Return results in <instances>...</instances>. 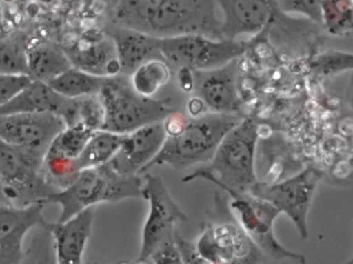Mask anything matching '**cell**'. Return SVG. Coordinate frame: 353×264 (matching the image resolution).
I'll return each mask as SVG.
<instances>
[{
	"instance_id": "obj_1",
	"label": "cell",
	"mask_w": 353,
	"mask_h": 264,
	"mask_svg": "<svg viewBox=\"0 0 353 264\" xmlns=\"http://www.w3.org/2000/svg\"><path fill=\"white\" fill-rule=\"evenodd\" d=\"M114 22L160 39L188 34L222 39L214 0H117Z\"/></svg>"
},
{
	"instance_id": "obj_2",
	"label": "cell",
	"mask_w": 353,
	"mask_h": 264,
	"mask_svg": "<svg viewBox=\"0 0 353 264\" xmlns=\"http://www.w3.org/2000/svg\"><path fill=\"white\" fill-rule=\"evenodd\" d=\"M259 125L251 117H243L219 144L212 161L181 179L191 183L204 179L219 189L250 192L257 183L255 158Z\"/></svg>"
},
{
	"instance_id": "obj_3",
	"label": "cell",
	"mask_w": 353,
	"mask_h": 264,
	"mask_svg": "<svg viewBox=\"0 0 353 264\" xmlns=\"http://www.w3.org/2000/svg\"><path fill=\"white\" fill-rule=\"evenodd\" d=\"M243 117L241 114L214 112L190 117L179 134L166 138L156 158L141 174L162 165L175 170H185L195 165L208 164L223 138Z\"/></svg>"
},
{
	"instance_id": "obj_4",
	"label": "cell",
	"mask_w": 353,
	"mask_h": 264,
	"mask_svg": "<svg viewBox=\"0 0 353 264\" xmlns=\"http://www.w3.org/2000/svg\"><path fill=\"white\" fill-rule=\"evenodd\" d=\"M130 198H143L140 175L121 176L105 165L100 168L82 170L69 187L55 192L46 203L61 206L57 222L61 223L97 204Z\"/></svg>"
},
{
	"instance_id": "obj_5",
	"label": "cell",
	"mask_w": 353,
	"mask_h": 264,
	"mask_svg": "<svg viewBox=\"0 0 353 264\" xmlns=\"http://www.w3.org/2000/svg\"><path fill=\"white\" fill-rule=\"evenodd\" d=\"M99 96L105 110L102 130L111 133L127 135L140 128L160 123L175 112L167 101L136 92L129 77L123 75L108 78Z\"/></svg>"
},
{
	"instance_id": "obj_6",
	"label": "cell",
	"mask_w": 353,
	"mask_h": 264,
	"mask_svg": "<svg viewBox=\"0 0 353 264\" xmlns=\"http://www.w3.org/2000/svg\"><path fill=\"white\" fill-rule=\"evenodd\" d=\"M216 219L205 223L194 241L198 253L216 263H268L270 259L239 226L223 196L216 195Z\"/></svg>"
},
{
	"instance_id": "obj_7",
	"label": "cell",
	"mask_w": 353,
	"mask_h": 264,
	"mask_svg": "<svg viewBox=\"0 0 353 264\" xmlns=\"http://www.w3.org/2000/svg\"><path fill=\"white\" fill-rule=\"evenodd\" d=\"M225 191L231 197L229 210L245 234L270 260L307 263L305 255L286 249L274 234V222L281 214L274 205L250 192Z\"/></svg>"
},
{
	"instance_id": "obj_8",
	"label": "cell",
	"mask_w": 353,
	"mask_h": 264,
	"mask_svg": "<svg viewBox=\"0 0 353 264\" xmlns=\"http://www.w3.org/2000/svg\"><path fill=\"white\" fill-rule=\"evenodd\" d=\"M247 44L241 40L212 39L197 34L160 39V51L169 67L208 71L223 67L245 54Z\"/></svg>"
},
{
	"instance_id": "obj_9",
	"label": "cell",
	"mask_w": 353,
	"mask_h": 264,
	"mask_svg": "<svg viewBox=\"0 0 353 264\" xmlns=\"http://www.w3.org/2000/svg\"><path fill=\"white\" fill-rule=\"evenodd\" d=\"M322 177V171L307 166L283 181L272 183L258 181L250 193L266 200L281 214H286L296 227L301 238L305 241L309 236L307 216Z\"/></svg>"
},
{
	"instance_id": "obj_10",
	"label": "cell",
	"mask_w": 353,
	"mask_h": 264,
	"mask_svg": "<svg viewBox=\"0 0 353 264\" xmlns=\"http://www.w3.org/2000/svg\"><path fill=\"white\" fill-rule=\"evenodd\" d=\"M0 181L8 204L26 206L44 202L57 192L42 174V165L0 140Z\"/></svg>"
},
{
	"instance_id": "obj_11",
	"label": "cell",
	"mask_w": 353,
	"mask_h": 264,
	"mask_svg": "<svg viewBox=\"0 0 353 264\" xmlns=\"http://www.w3.org/2000/svg\"><path fill=\"white\" fill-rule=\"evenodd\" d=\"M142 194L150 204L148 218L142 230L141 247L137 262H145L168 241H174L175 225L187 222V214L173 200L163 179L157 175L144 174Z\"/></svg>"
},
{
	"instance_id": "obj_12",
	"label": "cell",
	"mask_w": 353,
	"mask_h": 264,
	"mask_svg": "<svg viewBox=\"0 0 353 264\" xmlns=\"http://www.w3.org/2000/svg\"><path fill=\"white\" fill-rule=\"evenodd\" d=\"M65 125L53 113L0 115V140L18 148L43 166L45 156Z\"/></svg>"
},
{
	"instance_id": "obj_13",
	"label": "cell",
	"mask_w": 353,
	"mask_h": 264,
	"mask_svg": "<svg viewBox=\"0 0 353 264\" xmlns=\"http://www.w3.org/2000/svg\"><path fill=\"white\" fill-rule=\"evenodd\" d=\"M239 59L208 71L193 72L194 97L200 99L210 112L239 114Z\"/></svg>"
},
{
	"instance_id": "obj_14",
	"label": "cell",
	"mask_w": 353,
	"mask_h": 264,
	"mask_svg": "<svg viewBox=\"0 0 353 264\" xmlns=\"http://www.w3.org/2000/svg\"><path fill=\"white\" fill-rule=\"evenodd\" d=\"M44 202L26 206L3 204L0 207V264H19L23 259L24 239L32 229L47 227Z\"/></svg>"
},
{
	"instance_id": "obj_15",
	"label": "cell",
	"mask_w": 353,
	"mask_h": 264,
	"mask_svg": "<svg viewBox=\"0 0 353 264\" xmlns=\"http://www.w3.org/2000/svg\"><path fill=\"white\" fill-rule=\"evenodd\" d=\"M166 138L163 121L140 128L125 136L121 148L106 165L121 176L140 175L156 158Z\"/></svg>"
},
{
	"instance_id": "obj_16",
	"label": "cell",
	"mask_w": 353,
	"mask_h": 264,
	"mask_svg": "<svg viewBox=\"0 0 353 264\" xmlns=\"http://www.w3.org/2000/svg\"><path fill=\"white\" fill-rule=\"evenodd\" d=\"M63 49L72 65L77 69L101 77L121 75L114 42L102 30H88L76 42Z\"/></svg>"
},
{
	"instance_id": "obj_17",
	"label": "cell",
	"mask_w": 353,
	"mask_h": 264,
	"mask_svg": "<svg viewBox=\"0 0 353 264\" xmlns=\"http://www.w3.org/2000/svg\"><path fill=\"white\" fill-rule=\"evenodd\" d=\"M221 17V37L239 40L256 36L272 16V0H214Z\"/></svg>"
},
{
	"instance_id": "obj_18",
	"label": "cell",
	"mask_w": 353,
	"mask_h": 264,
	"mask_svg": "<svg viewBox=\"0 0 353 264\" xmlns=\"http://www.w3.org/2000/svg\"><path fill=\"white\" fill-rule=\"evenodd\" d=\"M94 208H88L65 222L49 223L57 264H83L86 245L92 235Z\"/></svg>"
},
{
	"instance_id": "obj_19",
	"label": "cell",
	"mask_w": 353,
	"mask_h": 264,
	"mask_svg": "<svg viewBox=\"0 0 353 264\" xmlns=\"http://www.w3.org/2000/svg\"><path fill=\"white\" fill-rule=\"evenodd\" d=\"M108 34L117 48L121 75L130 77L143 63L154 59H163L160 38L117 26H113Z\"/></svg>"
},
{
	"instance_id": "obj_20",
	"label": "cell",
	"mask_w": 353,
	"mask_h": 264,
	"mask_svg": "<svg viewBox=\"0 0 353 264\" xmlns=\"http://www.w3.org/2000/svg\"><path fill=\"white\" fill-rule=\"evenodd\" d=\"M28 74L34 81L50 83L73 67L65 49L53 42L41 41L26 48Z\"/></svg>"
},
{
	"instance_id": "obj_21",
	"label": "cell",
	"mask_w": 353,
	"mask_h": 264,
	"mask_svg": "<svg viewBox=\"0 0 353 264\" xmlns=\"http://www.w3.org/2000/svg\"><path fill=\"white\" fill-rule=\"evenodd\" d=\"M67 98L55 92L49 84L34 81L15 98L0 108V115L22 113H53L59 115Z\"/></svg>"
},
{
	"instance_id": "obj_22",
	"label": "cell",
	"mask_w": 353,
	"mask_h": 264,
	"mask_svg": "<svg viewBox=\"0 0 353 264\" xmlns=\"http://www.w3.org/2000/svg\"><path fill=\"white\" fill-rule=\"evenodd\" d=\"M59 116L65 127L83 125L92 131H101L104 125L105 110L100 96L68 99L59 111Z\"/></svg>"
},
{
	"instance_id": "obj_23",
	"label": "cell",
	"mask_w": 353,
	"mask_h": 264,
	"mask_svg": "<svg viewBox=\"0 0 353 264\" xmlns=\"http://www.w3.org/2000/svg\"><path fill=\"white\" fill-rule=\"evenodd\" d=\"M125 136L104 130L97 131L76 160L79 170L100 168L108 164L121 148Z\"/></svg>"
},
{
	"instance_id": "obj_24",
	"label": "cell",
	"mask_w": 353,
	"mask_h": 264,
	"mask_svg": "<svg viewBox=\"0 0 353 264\" xmlns=\"http://www.w3.org/2000/svg\"><path fill=\"white\" fill-rule=\"evenodd\" d=\"M107 79L72 67L48 84L65 98L78 99L100 94Z\"/></svg>"
},
{
	"instance_id": "obj_25",
	"label": "cell",
	"mask_w": 353,
	"mask_h": 264,
	"mask_svg": "<svg viewBox=\"0 0 353 264\" xmlns=\"http://www.w3.org/2000/svg\"><path fill=\"white\" fill-rule=\"evenodd\" d=\"M170 67L163 59H154L140 65L129 77L133 90L141 96L154 98L170 78Z\"/></svg>"
},
{
	"instance_id": "obj_26",
	"label": "cell",
	"mask_w": 353,
	"mask_h": 264,
	"mask_svg": "<svg viewBox=\"0 0 353 264\" xmlns=\"http://www.w3.org/2000/svg\"><path fill=\"white\" fill-rule=\"evenodd\" d=\"M321 23L334 36L350 32L353 28L352 0H322Z\"/></svg>"
},
{
	"instance_id": "obj_27",
	"label": "cell",
	"mask_w": 353,
	"mask_h": 264,
	"mask_svg": "<svg viewBox=\"0 0 353 264\" xmlns=\"http://www.w3.org/2000/svg\"><path fill=\"white\" fill-rule=\"evenodd\" d=\"M94 133L96 132L83 125L65 127L55 138L47 154L77 160L88 140Z\"/></svg>"
},
{
	"instance_id": "obj_28",
	"label": "cell",
	"mask_w": 353,
	"mask_h": 264,
	"mask_svg": "<svg viewBox=\"0 0 353 264\" xmlns=\"http://www.w3.org/2000/svg\"><path fill=\"white\" fill-rule=\"evenodd\" d=\"M26 48L17 41L0 37V73L28 75Z\"/></svg>"
},
{
	"instance_id": "obj_29",
	"label": "cell",
	"mask_w": 353,
	"mask_h": 264,
	"mask_svg": "<svg viewBox=\"0 0 353 264\" xmlns=\"http://www.w3.org/2000/svg\"><path fill=\"white\" fill-rule=\"evenodd\" d=\"M312 69L319 75H334L353 68V55L341 51H327L315 57L312 61Z\"/></svg>"
},
{
	"instance_id": "obj_30",
	"label": "cell",
	"mask_w": 353,
	"mask_h": 264,
	"mask_svg": "<svg viewBox=\"0 0 353 264\" xmlns=\"http://www.w3.org/2000/svg\"><path fill=\"white\" fill-rule=\"evenodd\" d=\"M19 264H57L52 237L47 227H44V233L34 237Z\"/></svg>"
},
{
	"instance_id": "obj_31",
	"label": "cell",
	"mask_w": 353,
	"mask_h": 264,
	"mask_svg": "<svg viewBox=\"0 0 353 264\" xmlns=\"http://www.w3.org/2000/svg\"><path fill=\"white\" fill-rule=\"evenodd\" d=\"M276 7L286 14H295L311 21L321 23L322 0H272Z\"/></svg>"
},
{
	"instance_id": "obj_32",
	"label": "cell",
	"mask_w": 353,
	"mask_h": 264,
	"mask_svg": "<svg viewBox=\"0 0 353 264\" xmlns=\"http://www.w3.org/2000/svg\"><path fill=\"white\" fill-rule=\"evenodd\" d=\"M32 82V79L28 75L0 73V108L15 98Z\"/></svg>"
},
{
	"instance_id": "obj_33",
	"label": "cell",
	"mask_w": 353,
	"mask_h": 264,
	"mask_svg": "<svg viewBox=\"0 0 353 264\" xmlns=\"http://www.w3.org/2000/svg\"><path fill=\"white\" fill-rule=\"evenodd\" d=\"M174 243L183 264H221L214 263L200 255L196 250L194 241L185 238L179 231H174Z\"/></svg>"
},
{
	"instance_id": "obj_34",
	"label": "cell",
	"mask_w": 353,
	"mask_h": 264,
	"mask_svg": "<svg viewBox=\"0 0 353 264\" xmlns=\"http://www.w3.org/2000/svg\"><path fill=\"white\" fill-rule=\"evenodd\" d=\"M150 259L154 264H183L174 241H168L159 247Z\"/></svg>"
},
{
	"instance_id": "obj_35",
	"label": "cell",
	"mask_w": 353,
	"mask_h": 264,
	"mask_svg": "<svg viewBox=\"0 0 353 264\" xmlns=\"http://www.w3.org/2000/svg\"><path fill=\"white\" fill-rule=\"evenodd\" d=\"M188 109H189V113L191 117L200 116V115L210 112L208 108H206L205 105H204V103L202 102L200 99L196 98V97H193V98L190 100L189 104H188Z\"/></svg>"
},
{
	"instance_id": "obj_36",
	"label": "cell",
	"mask_w": 353,
	"mask_h": 264,
	"mask_svg": "<svg viewBox=\"0 0 353 264\" xmlns=\"http://www.w3.org/2000/svg\"><path fill=\"white\" fill-rule=\"evenodd\" d=\"M179 79L183 90H185V92L193 90V72L191 70L179 69Z\"/></svg>"
},
{
	"instance_id": "obj_37",
	"label": "cell",
	"mask_w": 353,
	"mask_h": 264,
	"mask_svg": "<svg viewBox=\"0 0 353 264\" xmlns=\"http://www.w3.org/2000/svg\"><path fill=\"white\" fill-rule=\"evenodd\" d=\"M110 0H82V5L85 9H97V8L103 7L108 3Z\"/></svg>"
},
{
	"instance_id": "obj_38",
	"label": "cell",
	"mask_w": 353,
	"mask_h": 264,
	"mask_svg": "<svg viewBox=\"0 0 353 264\" xmlns=\"http://www.w3.org/2000/svg\"><path fill=\"white\" fill-rule=\"evenodd\" d=\"M0 200H1L3 203L8 204L7 199H6L5 193H3V185H1V181H0Z\"/></svg>"
},
{
	"instance_id": "obj_39",
	"label": "cell",
	"mask_w": 353,
	"mask_h": 264,
	"mask_svg": "<svg viewBox=\"0 0 353 264\" xmlns=\"http://www.w3.org/2000/svg\"><path fill=\"white\" fill-rule=\"evenodd\" d=\"M68 5L77 6L82 3V0H65Z\"/></svg>"
},
{
	"instance_id": "obj_40",
	"label": "cell",
	"mask_w": 353,
	"mask_h": 264,
	"mask_svg": "<svg viewBox=\"0 0 353 264\" xmlns=\"http://www.w3.org/2000/svg\"><path fill=\"white\" fill-rule=\"evenodd\" d=\"M1 24H3V11H1V8H0V28H1Z\"/></svg>"
},
{
	"instance_id": "obj_41",
	"label": "cell",
	"mask_w": 353,
	"mask_h": 264,
	"mask_svg": "<svg viewBox=\"0 0 353 264\" xmlns=\"http://www.w3.org/2000/svg\"><path fill=\"white\" fill-rule=\"evenodd\" d=\"M345 264H353V260L350 259V260H349L348 262H346V263H345Z\"/></svg>"
},
{
	"instance_id": "obj_42",
	"label": "cell",
	"mask_w": 353,
	"mask_h": 264,
	"mask_svg": "<svg viewBox=\"0 0 353 264\" xmlns=\"http://www.w3.org/2000/svg\"><path fill=\"white\" fill-rule=\"evenodd\" d=\"M3 204H5V203H3V202L1 201V200H0V207H1V206L3 205Z\"/></svg>"
}]
</instances>
